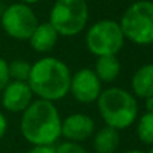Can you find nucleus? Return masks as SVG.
I'll return each mask as SVG.
<instances>
[{"label":"nucleus","instance_id":"nucleus-1","mask_svg":"<svg viewBox=\"0 0 153 153\" xmlns=\"http://www.w3.org/2000/svg\"><path fill=\"white\" fill-rule=\"evenodd\" d=\"M62 118L54 102L35 100L22 113L20 132L32 146H54L61 137Z\"/></svg>","mask_w":153,"mask_h":153},{"label":"nucleus","instance_id":"nucleus-2","mask_svg":"<svg viewBox=\"0 0 153 153\" xmlns=\"http://www.w3.org/2000/svg\"><path fill=\"white\" fill-rule=\"evenodd\" d=\"M71 73L63 61L55 56H43L31 65L28 86L39 100L55 103L69 94Z\"/></svg>","mask_w":153,"mask_h":153},{"label":"nucleus","instance_id":"nucleus-3","mask_svg":"<svg viewBox=\"0 0 153 153\" xmlns=\"http://www.w3.org/2000/svg\"><path fill=\"white\" fill-rule=\"evenodd\" d=\"M97 102L101 118L116 130L128 129L134 124L138 116V105L136 97L121 87H109L102 90Z\"/></svg>","mask_w":153,"mask_h":153},{"label":"nucleus","instance_id":"nucleus-4","mask_svg":"<svg viewBox=\"0 0 153 153\" xmlns=\"http://www.w3.org/2000/svg\"><path fill=\"white\" fill-rule=\"evenodd\" d=\"M125 40L137 46L153 45V1L137 0L122 13L118 22Z\"/></svg>","mask_w":153,"mask_h":153},{"label":"nucleus","instance_id":"nucleus-5","mask_svg":"<svg viewBox=\"0 0 153 153\" xmlns=\"http://www.w3.org/2000/svg\"><path fill=\"white\" fill-rule=\"evenodd\" d=\"M89 20L86 0H55L50 11L48 23L59 36L71 38L81 34Z\"/></svg>","mask_w":153,"mask_h":153},{"label":"nucleus","instance_id":"nucleus-6","mask_svg":"<svg viewBox=\"0 0 153 153\" xmlns=\"http://www.w3.org/2000/svg\"><path fill=\"white\" fill-rule=\"evenodd\" d=\"M85 43L87 50L98 58L105 55H117L124 47L125 38L118 22L102 19L89 27Z\"/></svg>","mask_w":153,"mask_h":153},{"label":"nucleus","instance_id":"nucleus-7","mask_svg":"<svg viewBox=\"0 0 153 153\" xmlns=\"http://www.w3.org/2000/svg\"><path fill=\"white\" fill-rule=\"evenodd\" d=\"M0 23L4 32L16 40H28L35 27L38 18L31 5L23 3H13L7 5L0 16Z\"/></svg>","mask_w":153,"mask_h":153},{"label":"nucleus","instance_id":"nucleus-8","mask_svg":"<svg viewBox=\"0 0 153 153\" xmlns=\"http://www.w3.org/2000/svg\"><path fill=\"white\" fill-rule=\"evenodd\" d=\"M75 101L79 103L95 102L102 93V82L91 69H81L71 74L70 91Z\"/></svg>","mask_w":153,"mask_h":153},{"label":"nucleus","instance_id":"nucleus-9","mask_svg":"<svg viewBox=\"0 0 153 153\" xmlns=\"http://www.w3.org/2000/svg\"><path fill=\"white\" fill-rule=\"evenodd\" d=\"M34 93L27 82L10 81L1 91V105L10 113H23L32 102Z\"/></svg>","mask_w":153,"mask_h":153},{"label":"nucleus","instance_id":"nucleus-10","mask_svg":"<svg viewBox=\"0 0 153 153\" xmlns=\"http://www.w3.org/2000/svg\"><path fill=\"white\" fill-rule=\"evenodd\" d=\"M95 132V122L90 116L83 113H74L62 120L61 136L66 141L79 143L90 138Z\"/></svg>","mask_w":153,"mask_h":153},{"label":"nucleus","instance_id":"nucleus-11","mask_svg":"<svg viewBox=\"0 0 153 153\" xmlns=\"http://www.w3.org/2000/svg\"><path fill=\"white\" fill-rule=\"evenodd\" d=\"M58 38L59 35L55 28L48 22H45V23H38L34 32L28 38V42L34 51L45 54L55 47L58 43Z\"/></svg>","mask_w":153,"mask_h":153},{"label":"nucleus","instance_id":"nucleus-12","mask_svg":"<svg viewBox=\"0 0 153 153\" xmlns=\"http://www.w3.org/2000/svg\"><path fill=\"white\" fill-rule=\"evenodd\" d=\"M132 94L138 98L152 97L153 95V63H146L136 70L132 76Z\"/></svg>","mask_w":153,"mask_h":153},{"label":"nucleus","instance_id":"nucleus-13","mask_svg":"<svg viewBox=\"0 0 153 153\" xmlns=\"http://www.w3.org/2000/svg\"><path fill=\"white\" fill-rule=\"evenodd\" d=\"M120 145L118 130L110 126H103L94 133L93 148L95 153H114Z\"/></svg>","mask_w":153,"mask_h":153},{"label":"nucleus","instance_id":"nucleus-14","mask_svg":"<svg viewBox=\"0 0 153 153\" xmlns=\"http://www.w3.org/2000/svg\"><path fill=\"white\" fill-rule=\"evenodd\" d=\"M120 71H121V63L117 55H105L97 58L94 73L101 82L109 83L116 81L120 75Z\"/></svg>","mask_w":153,"mask_h":153},{"label":"nucleus","instance_id":"nucleus-15","mask_svg":"<svg viewBox=\"0 0 153 153\" xmlns=\"http://www.w3.org/2000/svg\"><path fill=\"white\" fill-rule=\"evenodd\" d=\"M137 136L141 143L153 145V113L145 111L137 122Z\"/></svg>","mask_w":153,"mask_h":153},{"label":"nucleus","instance_id":"nucleus-16","mask_svg":"<svg viewBox=\"0 0 153 153\" xmlns=\"http://www.w3.org/2000/svg\"><path fill=\"white\" fill-rule=\"evenodd\" d=\"M8 73L11 81L27 82L31 73V63L24 59H13L12 62H8Z\"/></svg>","mask_w":153,"mask_h":153},{"label":"nucleus","instance_id":"nucleus-17","mask_svg":"<svg viewBox=\"0 0 153 153\" xmlns=\"http://www.w3.org/2000/svg\"><path fill=\"white\" fill-rule=\"evenodd\" d=\"M55 153H89L79 143L63 141L55 148Z\"/></svg>","mask_w":153,"mask_h":153},{"label":"nucleus","instance_id":"nucleus-18","mask_svg":"<svg viewBox=\"0 0 153 153\" xmlns=\"http://www.w3.org/2000/svg\"><path fill=\"white\" fill-rule=\"evenodd\" d=\"M10 73H8V62L0 58V93L10 83Z\"/></svg>","mask_w":153,"mask_h":153},{"label":"nucleus","instance_id":"nucleus-19","mask_svg":"<svg viewBox=\"0 0 153 153\" xmlns=\"http://www.w3.org/2000/svg\"><path fill=\"white\" fill-rule=\"evenodd\" d=\"M27 153H55V146H32Z\"/></svg>","mask_w":153,"mask_h":153},{"label":"nucleus","instance_id":"nucleus-20","mask_svg":"<svg viewBox=\"0 0 153 153\" xmlns=\"http://www.w3.org/2000/svg\"><path fill=\"white\" fill-rule=\"evenodd\" d=\"M7 129H8L7 118H5V116L0 111V138L4 137V134L7 133Z\"/></svg>","mask_w":153,"mask_h":153},{"label":"nucleus","instance_id":"nucleus-21","mask_svg":"<svg viewBox=\"0 0 153 153\" xmlns=\"http://www.w3.org/2000/svg\"><path fill=\"white\" fill-rule=\"evenodd\" d=\"M145 109L146 111H149V113H153V95L152 97H148L145 98Z\"/></svg>","mask_w":153,"mask_h":153},{"label":"nucleus","instance_id":"nucleus-22","mask_svg":"<svg viewBox=\"0 0 153 153\" xmlns=\"http://www.w3.org/2000/svg\"><path fill=\"white\" fill-rule=\"evenodd\" d=\"M40 0H19V3H23V4H27V5H32V4H36L39 3Z\"/></svg>","mask_w":153,"mask_h":153},{"label":"nucleus","instance_id":"nucleus-23","mask_svg":"<svg viewBox=\"0 0 153 153\" xmlns=\"http://www.w3.org/2000/svg\"><path fill=\"white\" fill-rule=\"evenodd\" d=\"M124 153H145V152L140 151V149H129V151H125Z\"/></svg>","mask_w":153,"mask_h":153},{"label":"nucleus","instance_id":"nucleus-24","mask_svg":"<svg viewBox=\"0 0 153 153\" xmlns=\"http://www.w3.org/2000/svg\"><path fill=\"white\" fill-rule=\"evenodd\" d=\"M4 10H5V5L0 1V16H1V13H3V11H4Z\"/></svg>","mask_w":153,"mask_h":153},{"label":"nucleus","instance_id":"nucleus-25","mask_svg":"<svg viewBox=\"0 0 153 153\" xmlns=\"http://www.w3.org/2000/svg\"><path fill=\"white\" fill-rule=\"evenodd\" d=\"M146 153H153V145H151V148H149V151Z\"/></svg>","mask_w":153,"mask_h":153}]
</instances>
